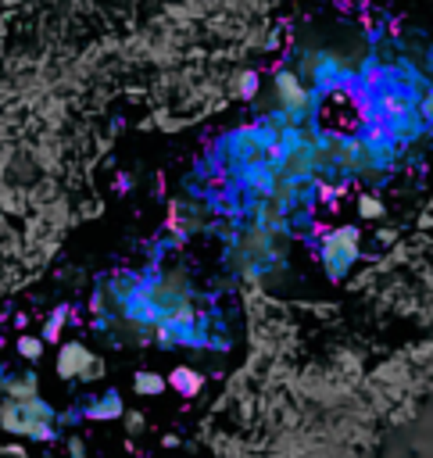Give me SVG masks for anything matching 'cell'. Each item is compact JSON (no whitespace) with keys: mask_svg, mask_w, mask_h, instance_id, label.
Masks as SVG:
<instances>
[{"mask_svg":"<svg viewBox=\"0 0 433 458\" xmlns=\"http://www.w3.org/2000/svg\"><path fill=\"white\" fill-rule=\"evenodd\" d=\"M169 387L176 394H183V398H194V394L201 390V376L190 369V365H179V369L169 373Z\"/></svg>","mask_w":433,"mask_h":458,"instance_id":"6","label":"cell"},{"mask_svg":"<svg viewBox=\"0 0 433 458\" xmlns=\"http://www.w3.org/2000/svg\"><path fill=\"white\" fill-rule=\"evenodd\" d=\"M54 422H57V412L43 398H29V401L4 398V401H0V430H8L15 437L50 441L54 437Z\"/></svg>","mask_w":433,"mask_h":458,"instance_id":"1","label":"cell"},{"mask_svg":"<svg viewBox=\"0 0 433 458\" xmlns=\"http://www.w3.org/2000/svg\"><path fill=\"white\" fill-rule=\"evenodd\" d=\"M104 376V358H97L94 355V362L86 365V373H83V383H90V380H101Z\"/></svg>","mask_w":433,"mask_h":458,"instance_id":"10","label":"cell"},{"mask_svg":"<svg viewBox=\"0 0 433 458\" xmlns=\"http://www.w3.org/2000/svg\"><path fill=\"white\" fill-rule=\"evenodd\" d=\"M358 262V229L340 226L322 240V265L329 272V280H344L348 269Z\"/></svg>","mask_w":433,"mask_h":458,"instance_id":"2","label":"cell"},{"mask_svg":"<svg viewBox=\"0 0 433 458\" xmlns=\"http://www.w3.org/2000/svg\"><path fill=\"white\" fill-rule=\"evenodd\" d=\"M133 390L143 394V398H154V394L165 390V376H158V373H136L133 376Z\"/></svg>","mask_w":433,"mask_h":458,"instance_id":"7","label":"cell"},{"mask_svg":"<svg viewBox=\"0 0 433 458\" xmlns=\"http://www.w3.org/2000/svg\"><path fill=\"white\" fill-rule=\"evenodd\" d=\"M65 322H69V308H57L50 319H47V326H43V341H61V329H65Z\"/></svg>","mask_w":433,"mask_h":458,"instance_id":"9","label":"cell"},{"mask_svg":"<svg viewBox=\"0 0 433 458\" xmlns=\"http://www.w3.org/2000/svg\"><path fill=\"white\" fill-rule=\"evenodd\" d=\"M4 398H15V401L40 398V376L36 373H11V380L4 387Z\"/></svg>","mask_w":433,"mask_h":458,"instance_id":"5","label":"cell"},{"mask_svg":"<svg viewBox=\"0 0 433 458\" xmlns=\"http://www.w3.org/2000/svg\"><path fill=\"white\" fill-rule=\"evenodd\" d=\"M43 344H47L43 337H29V333H22L15 348H18V355H22L25 362H40V358H43Z\"/></svg>","mask_w":433,"mask_h":458,"instance_id":"8","label":"cell"},{"mask_svg":"<svg viewBox=\"0 0 433 458\" xmlns=\"http://www.w3.org/2000/svg\"><path fill=\"white\" fill-rule=\"evenodd\" d=\"M86 419H94V422H108V419H118V415H126V405H122V394L118 390H104L101 398H94L86 408H83Z\"/></svg>","mask_w":433,"mask_h":458,"instance_id":"4","label":"cell"},{"mask_svg":"<svg viewBox=\"0 0 433 458\" xmlns=\"http://www.w3.org/2000/svg\"><path fill=\"white\" fill-rule=\"evenodd\" d=\"M90 362H94V351H90L86 344L65 341V344H61V351H57V376L61 380H83Z\"/></svg>","mask_w":433,"mask_h":458,"instance_id":"3","label":"cell"},{"mask_svg":"<svg viewBox=\"0 0 433 458\" xmlns=\"http://www.w3.org/2000/svg\"><path fill=\"white\" fill-rule=\"evenodd\" d=\"M69 455H72V458H86V444H83L79 437H72V441H69Z\"/></svg>","mask_w":433,"mask_h":458,"instance_id":"11","label":"cell"}]
</instances>
